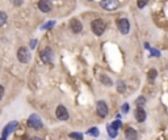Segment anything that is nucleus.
I'll return each instance as SVG.
<instances>
[{"label": "nucleus", "instance_id": "obj_1", "mask_svg": "<svg viewBox=\"0 0 168 140\" xmlns=\"http://www.w3.org/2000/svg\"><path fill=\"white\" fill-rule=\"evenodd\" d=\"M91 28H92V32H93L96 36H101V34H104L106 26H105V22H104L101 19H96V20L92 21Z\"/></svg>", "mask_w": 168, "mask_h": 140}, {"label": "nucleus", "instance_id": "obj_2", "mask_svg": "<svg viewBox=\"0 0 168 140\" xmlns=\"http://www.w3.org/2000/svg\"><path fill=\"white\" fill-rule=\"evenodd\" d=\"M28 126H29L30 128H36V130H41V128L43 127L41 118L37 114H32L29 117V119H28Z\"/></svg>", "mask_w": 168, "mask_h": 140}, {"label": "nucleus", "instance_id": "obj_3", "mask_svg": "<svg viewBox=\"0 0 168 140\" xmlns=\"http://www.w3.org/2000/svg\"><path fill=\"white\" fill-rule=\"evenodd\" d=\"M17 126H19V123L16 122V121H12V122H9L7 126L4 127V130H3V134H2V139H7L11 134H12L16 128H17Z\"/></svg>", "mask_w": 168, "mask_h": 140}, {"label": "nucleus", "instance_id": "obj_4", "mask_svg": "<svg viewBox=\"0 0 168 140\" xmlns=\"http://www.w3.org/2000/svg\"><path fill=\"white\" fill-rule=\"evenodd\" d=\"M100 5L106 11H114L120 7V2L118 0H103L100 2Z\"/></svg>", "mask_w": 168, "mask_h": 140}, {"label": "nucleus", "instance_id": "obj_5", "mask_svg": "<svg viewBox=\"0 0 168 140\" xmlns=\"http://www.w3.org/2000/svg\"><path fill=\"white\" fill-rule=\"evenodd\" d=\"M17 58L21 63H28L30 60V53L26 50V47H20L17 50Z\"/></svg>", "mask_w": 168, "mask_h": 140}, {"label": "nucleus", "instance_id": "obj_6", "mask_svg": "<svg viewBox=\"0 0 168 140\" xmlns=\"http://www.w3.org/2000/svg\"><path fill=\"white\" fill-rule=\"evenodd\" d=\"M55 115H57V118L59 119V121H67L69 119V111H67V109L64 108L63 105H59L58 108H57V110H55Z\"/></svg>", "mask_w": 168, "mask_h": 140}, {"label": "nucleus", "instance_id": "obj_7", "mask_svg": "<svg viewBox=\"0 0 168 140\" xmlns=\"http://www.w3.org/2000/svg\"><path fill=\"white\" fill-rule=\"evenodd\" d=\"M40 57H41L43 63H46V64L51 63V62H53V51H51V49H50V47L43 49L41 51V54H40Z\"/></svg>", "mask_w": 168, "mask_h": 140}, {"label": "nucleus", "instance_id": "obj_8", "mask_svg": "<svg viewBox=\"0 0 168 140\" xmlns=\"http://www.w3.org/2000/svg\"><path fill=\"white\" fill-rule=\"evenodd\" d=\"M108 105H106L104 101H99L97 102V115L100 117V118H105L106 115H108Z\"/></svg>", "mask_w": 168, "mask_h": 140}, {"label": "nucleus", "instance_id": "obj_9", "mask_svg": "<svg viewBox=\"0 0 168 140\" xmlns=\"http://www.w3.org/2000/svg\"><path fill=\"white\" fill-rule=\"evenodd\" d=\"M118 30L122 33V34H127L129 30H130V24H129V20L126 19H121L118 20Z\"/></svg>", "mask_w": 168, "mask_h": 140}, {"label": "nucleus", "instance_id": "obj_10", "mask_svg": "<svg viewBox=\"0 0 168 140\" xmlns=\"http://www.w3.org/2000/svg\"><path fill=\"white\" fill-rule=\"evenodd\" d=\"M134 115H135V119L138 122H144L146 121V111H144L143 108H137L135 111H134Z\"/></svg>", "mask_w": 168, "mask_h": 140}, {"label": "nucleus", "instance_id": "obj_11", "mask_svg": "<svg viewBox=\"0 0 168 140\" xmlns=\"http://www.w3.org/2000/svg\"><path fill=\"white\" fill-rule=\"evenodd\" d=\"M71 30L74 33H80L83 30V24L77 19H72L71 20Z\"/></svg>", "mask_w": 168, "mask_h": 140}, {"label": "nucleus", "instance_id": "obj_12", "mask_svg": "<svg viewBox=\"0 0 168 140\" xmlns=\"http://www.w3.org/2000/svg\"><path fill=\"white\" fill-rule=\"evenodd\" d=\"M38 8H40L42 12L49 13L50 11H51V4H50L49 0H40V3H38Z\"/></svg>", "mask_w": 168, "mask_h": 140}, {"label": "nucleus", "instance_id": "obj_13", "mask_svg": "<svg viewBox=\"0 0 168 140\" xmlns=\"http://www.w3.org/2000/svg\"><path fill=\"white\" fill-rule=\"evenodd\" d=\"M125 136H126L127 140H138V134H137V131L134 130V128H131V127L126 128Z\"/></svg>", "mask_w": 168, "mask_h": 140}, {"label": "nucleus", "instance_id": "obj_14", "mask_svg": "<svg viewBox=\"0 0 168 140\" xmlns=\"http://www.w3.org/2000/svg\"><path fill=\"white\" fill-rule=\"evenodd\" d=\"M99 80H100V83H103L104 85H106V87H112V85H113V81H112V79H110L108 75H105V74H100L99 75Z\"/></svg>", "mask_w": 168, "mask_h": 140}, {"label": "nucleus", "instance_id": "obj_15", "mask_svg": "<svg viewBox=\"0 0 168 140\" xmlns=\"http://www.w3.org/2000/svg\"><path fill=\"white\" fill-rule=\"evenodd\" d=\"M106 131H108L110 139H114L117 136V130H116L114 127H112V125H108V127H106Z\"/></svg>", "mask_w": 168, "mask_h": 140}, {"label": "nucleus", "instance_id": "obj_16", "mask_svg": "<svg viewBox=\"0 0 168 140\" xmlns=\"http://www.w3.org/2000/svg\"><path fill=\"white\" fill-rule=\"evenodd\" d=\"M117 91H118L120 93H124L126 91V87H125V83L124 81H117Z\"/></svg>", "mask_w": 168, "mask_h": 140}, {"label": "nucleus", "instance_id": "obj_17", "mask_svg": "<svg viewBox=\"0 0 168 140\" xmlns=\"http://www.w3.org/2000/svg\"><path fill=\"white\" fill-rule=\"evenodd\" d=\"M69 136L74 140H83V134H79V132H71Z\"/></svg>", "mask_w": 168, "mask_h": 140}, {"label": "nucleus", "instance_id": "obj_18", "mask_svg": "<svg viewBox=\"0 0 168 140\" xmlns=\"http://www.w3.org/2000/svg\"><path fill=\"white\" fill-rule=\"evenodd\" d=\"M7 15H5L4 12H2V11H0V26H2V25H4L5 24V22H7Z\"/></svg>", "mask_w": 168, "mask_h": 140}, {"label": "nucleus", "instance_id": "obj_19", "mask_svg": "<svg viewBox=\"0 0 168 140\" xmlns=\"http://www.w3.org/2000/svg\"><path fill=\"white\" fill-rule=\"evenodd\" d=\"M88 134L89 135H92V136H99V130L96 127H92V128H89L88 130Z\"/></svg>", "mask_w": 168, "mask_h": 140}, {"label": "nucleus", "instance_id": "obj_20", "mask_svg": "<svg viewBox=\"0 0 168 140\" xmlns=\"http://www.w3.org/2000/svg\"><path fill=\"white\" fill-rule=\"evenodd\" d=\"M156 74H158V72H156V70H151V71L148 72V79H150V80H154L155 77H156Z\"/></svg>", "mask_w": 168, "mask_h": 140}, {"label": "nucleus", "instance_id": "obj_21", "mask_svg": "<svg viewBox=\"0 0 168 140\" xmlns=\"http://www.w3.org/2000/svg\"><path fill=\"white\" fill-rule=\"evenodd\" d=\"M112 127H114L116 130H117V128L122 127V122H121V121H114L113 123H112Z\"/></svg>", "mask_w": 168, "mask_h": 140}, {"label": "nucleus", "instance_id": "obj_22", "mask_svg": "<svg viewBox=\"0 0 168 140\" xmlns=\"http://www.w3.org/2000/svg\"><path fill=\"white\" fill-rule=\"evenodd\" d=\"M147 3H148V0H138V7L139 8H144Z\"/></svg>", "mask_w": 168, "mask_h": 140}, {"label": "nucleus", "instance_id": "obj_23", "mask_svg": "<svg viewBox=\"0 0 168 140\" xmlns=\"http://www.w3.org/2000/svg\"><path fill=\"white\" fill-rule=\"evenodd\" d=\"M54 25H55V21H49V24H46V25L42 26V29H51Z\"/></svg>", "mask_w": 168, "mask_h": 140}, {"label": "nucleus", "instance_id": "obj_24", "mask_svg": "<svg viewBox=\"0 0 168 140\" xmlns=\"http://www.w3.org/2000/svg\"><path fill=\"white\" fill-rule=\"evenodd\" d=\"M144 102H146V100H144L143 97H139V98L137 100V106H138V108H141L142 105H144Z\"/></svg>", "mask_w": 168, "mask_h": 140}, {"label": "nucleus", "instance_id": "obj_25", "mask_svg": "<svg viewBox=\"0 0 168 140\" xmlns=\"http://www.w3.org/2000/svg\"><path fill=\"white\" fill-rule=\"evenodd\" d=\"M122 111H124V113H127V111H129V104L122 105Z\"/></svg>", "mask_w": 168, "mask_h": 140}, {"label": "nucleus", "instance_id": "obj_26", "mask_svg": "<svg viewBox=\"0 0 168 140\" xmlns=\"http://www.w3.org/2000/svg\"><path fill=\"white\" fill-rule=\"evenodd\" d=\"M13 4L16 5V7H20V5L22 4V0H12Z\"/></svg>", "mask_w": 168, "mask_h": 140}, {"label": "nucleus", "instance_id": "obj_27", "mask_svg": "<svg viewBox=\"0 0 168 140\" xmlns=\"http://www.w3.org/2000/svg\"><path fill=\"white\" fill-rule=\"evenodd\" d=\"M151 54H153L154 57H159V55H160L158 50H154V49H151Z\"/></svg>", "mask_w": 168, "mask_h": 140}, {"label": "nucleus", "instance_id": "obj_28", "mask_svg": "<svg viewBox=\"0 0 168 140\" xmlns=\"http://www.w3.org/2000/svg\"><path fill=\"white\" fill-rule=\"evenodd\" d=\"M3 96H4V87L0 85V100L3 98Z\"/></svg>", "mask_w": 168, "mask_h": 140}, {"label": "nucleus", "instance_id": "obj_29", "mask_svg": "<svg viewBox=\"0 0 168 140\" xmlns=\"http://www.w3.org/2000/svg\"><path fill=\"white\" fill-rule=\"evenodd\" d=\"M36 45H37V40H32V41H30V47H32V49H34Z\"/></svg>", "mask_w": 168, "mask_h": 140}, {"label": "nucleus", "instance_id": "obj_30", "mask_svg": "<svg viewBox=\"0 0 168 140\" xmlns=\"http://www.w3.org/2000/svg\"><path fill=\"white\" fill-rule=\"evenodd\" d=\"M30 140H42V139H41V138H37V136H34V138H32Z\"/></svg>", "mask_w": 168, "mask_h": 140}, {"label": "nucleus", "instance_id": "obj_31", "mask_svg": "<svg viewBox=\"0 0 168 140\" xmlns=\"http://www.w3.org/2000/svg\"><path fill=\"white\" fill-rule=\"evenodd\" d=\"M0 140H4V139H0Z\"/></svg>", "mask_w": 168, "mask_h": 140}, {"label": "nucleus", "instance_id": "obj_32", "mask_svg": "<svg viewBox=\"0 0 168 140\" xmlns=\"http://www.w3.org/2000/svg\"><path fill=\"white\" fill-rule=\"evenodd\" d=\"M89 2H92V0H89Z\"/></svg>", "mask_w": 168, "mask_h": 140}]
</instances>
